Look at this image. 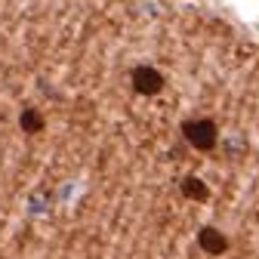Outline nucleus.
I'll list each match as a JSON object with an SVG mask.
<instances>
[{"instance_id":"nucleus-1","label":"nucleus","mask_w":259,"mask_h":259,"mask_svg":"<svg viewBox=\"0 0 259 259\" xmlns=\"http://www.w3.org/2000/svg\"><path fill=\"white\" fill-rule=\"evenodd\" d=\"M182 136L191 148H198V151H210L216 148V139H219V130L210 117H191L182 123Z\"/></svg>"},{"instance_id":"nucleus-2","label":"nucleus","mask_w":259,"mask_h":259,"mask_svg":"<svg viewBox=\"0 0 259 259\" xmlns=\"http://www.w3.org/2000/svg\"><path fill=\"white\" fill-rule=\"evenodd\" d=\"M130 80H133V90L139 96H157L160 90H164V74H160L157 68H151V65H139V68H133Z\"/></svg>"},{"instance_id":"nucleus-3","label":"nucleus","mask_w":259,"mask_h":259,"mask_svg":"<svg viewBox=\"0 0 259 259\" xmlns=\"http://www.w3.org/2000/svg\"><path fill=\"white\" fill-rule=\"evenodd\" d=\"M198 247L204 253H210V256H219V253L229 250V238H225L219 229H213V225H204V229L198 232Z\"/></svg>"},{"instance_id":"nucleus-4","label":"nucleus","mask_w":259,"mask_h":259,"mask_svg":"<svg viewBox=\"0 0 259 259\" xmlns=\"http://www.w3.org/2000/svg\"><path fill=\"white\" fill-rule=\"evenodd\" d=\"M182 194H185L188 201H198V204L210 201V188H207V182H201L198 176H188V179L182 182Z\"/></svg>"},{"instance_id":"nucleus-5","label":"nucleus","mask_w":259,"mask_h":259,"mask_svg":"<svg viewBox=\"0 0 259 259\" xmlns=\"http://www.w3.org/2000/svg\"><path fill=\"white\" fill-rule=\"evenodd\" d=\"M44 114L37 111V108H25L22 114H19V126H22V133H31V136H34V133H40V130H44Z\"/></svg>"}]
</instances>
